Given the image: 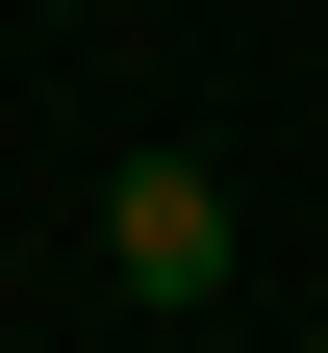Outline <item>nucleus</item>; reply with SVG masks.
Masks as SVG:
<instances>
[{
    "instance_id": "f257e3e1",
    "label": "nucleus",
    "mask_w": 328,
    "mask_h": 353,
    "mask_svg": "<svg viewBox=\"0 0 328 353\" xmlns=\"http://www.w3.org/2000/svg\"><path fill=\"white\" fill-rule=\"evenodd\" d=\"M227 252H253V228H227L202 152H126V176H102V278H126V303H227Z\"/></svg>"
}]
</instances>
